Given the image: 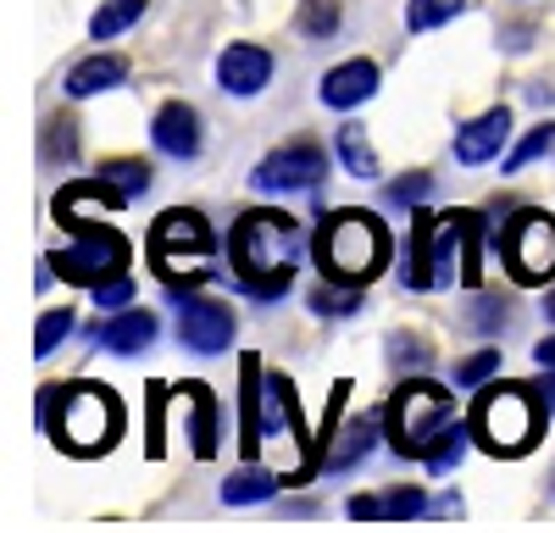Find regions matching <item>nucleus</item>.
Segmentation results:
<instances>
[{"label": "nucleus", "instance_id": "nucleus-23", "mask_svg": "<svg viewBox=\"0 0 555 533\" xmlns=\"http://www.w3.org/2000/svg\"><path fill=\"white\" fill-rule=\"evenodd\" d=\"M145 17V0H101L95 17H89V39H117Z\"/></svg>", "mask_w": 555, "mask_h": 533}, {"label": "nucleus", "instance_id": "nucleus-29", "mask_svg": "<svg viewBox=\"0 0 555 533\" xmlns=\"http://www.w3.org/2000/svg\"><path fill=\"white\" fill-rule=\"evenodd\" d=\"M39 151H44V161H73L78 156V122L73 117H51V122H44Z\"/></svg>", "mask_w": 555, "mask_h": 533}, {"label": "nucleus", "instance_id": "nucleus-27", "mask_svg": "<svg viewBox=\"0 0 555 533\" xmlns=\"http://www.w3.org/2000/svg\"><path fill=\"white\" fill-rule=\"evenodd\" d=\"M295 28H300L306 39H334V34H339V0H300Z\"/></svg>", "mask_w": 555, "mask_h": 533}, {"label": "nucleus", "instance_id": "nucleus-2", "mask_svg": "<svg viewBox=\"0 0 555 533\" xmlns=\"http://www.w3.org/2000/svg\"><path fill=\"white\" fill-rule=\"evenodd\" d=\"M317 266H322V278L366 289L373 278H384V266H389V229L373 211H356V206L334 211L317 229Z\"/></svg>", "mask_w": 555, "mask_h": 533}, {"label": "nucleus", "instance_id": "nucleus-22", "mask_svg": "<svg viewBox=\"0 0 555 533\" xmlns=\"http://www.w3.org/2000/svg\"><path fill=\"white\" fill-rule=\"evenodd\" d=\"M339 161L350 178H378V151H373L361 122H339Z\"/></svg>", "mask_w": 555, "mask_h": 533}, {"label": "nucleus", "instance_id": "nucleus-38", "mask_svg": "<svg viewBox=\"0 0 555 533\" xmlns=\"http://www.w3.org/2000/svg\"><path fill=\"white\" fill-rule=\"evenodd\" d=\"M389 344H395V350H389V355H395V367H423V362H428V350L416 344V339H400V334H395Z\"/></svg>", "mask_w": 555, "mask_h": 533}, {"label": "nucleus", "instance_id": "nucleus-18", "mask_svg": "<svg viewBox=\"0 0 555 533\" xmlns=\"http://www.w3.org/2000/svg\"><path fill=\"white\" fill-rule=\"evenodd\" d=\"M128 78V62L117 56V51H95V56H83V62H73V73H67V95L73 101H89V95H106V89H117Z\"/></svg>", "mask_w": 555, "mask_h": 533}, {"label": "nucleus", "instance_id": "nucleus-12", "mask_svg": "<svg viewBox=\"0 0 555 533\" xmlns=\"http://www.w3.org/2000/svg\"><path fill=\"white\" fill-rule=\"evenodd\" d=\"M272 51L267 44H228V51L217 56V89L222 95H261V89L272 83Z\"/></svg>", "mask_w": 555, "mask_h": 533}, {"label": "nucleus", "instance_id": "nucleus-5", "mask_svg": "<svg viewBox=\"0 0 555 533\" xmlns=\"http://www.w3.org/2000/svg\"><path fill=\"white\" fill-rule=\"evenodd\" d=\"M261 451L272 456L278 472H284V483H306L322 467L317 444H311V428L300 417V394L284 373L261 378Z\"/></svg>", "mask_w": 555, "mask_h": 533}, {"label": "nucleus", "instance_id": "nucleus-19", "mask_svg": "<svg viewBox=\"0 0 555 533\" xmlns=\"http://www.w3.org/2000/svg\"><path fill=\"white\" fill-rule=\"evenodd\" d=\"M378 428H384V417H373V412H361V417H350L345 422V433L322 451V472H350L366 451L378 444Z\"/></svg>", "mask_w": 555, "mask_h": 533}, {"label": "nucleus", "instance_id": "nucleus-40", "mask_svg": "<svg viewBox=\"0 0 555 533\" xmlns=\"http://www.w3.org/2000/svg\"><path fill=\"white\" fill-rule=\"evenodd\" d=\"M533 362H539V373H555V334L533 344Z\"/></svg>", "mask_w": 555, "mask_h": 533}, {"label": "nucleus", "instance_id": "nucleus-26", "mask_svg": "<svg viewBox=\"0 0 555 533\" xmlns=\"http://www.w3.org/2000/svg\"><path fill=\"white\" fill-rule=\"evenodd\" d=\"M356 306H361V289H356V284L322 278V284L311 289V311H317V317H350Z\"/></svg>", "mask_w": 555, "mask_h": 533}, {"label": "nucleus", "instance_id": "nucleus-8", "mask_svg": "<svg viewBox=\"0 0 555 533\" xmlns=\"http://www.w3.org/2000/svg\"><path fill=\"white\" fill-rule=\"evenodd\" d=\"M151 256H156V273L167 284H178L183 273H206V266H190L201 256H211V222L195 206H172L156 217L151 229Z\"/></svg>", "mask_w": 555, "mask_h": 533}, {"label": "nucleus", "instance_id": "nucleus-9", "mask_svg": "<svg viewBox=\"0 0 555 533\" xmlns=\"http://www.w3.org/2000/svg\"><path fill=\"white\" fill-rule=\"evenodd\" d=\"M322 178H328V151L317 140H289L256 161L250 184L261 195H300V190H322Z\"/></svg>", "mask_w": 555, "mask_h": 533}, {"label": "nucleus", "instance_id": "nucleus-17", "mask_svg": "<svg viewBox=\"0 0 555 533\" xmlns=\"http://www.w3.org/2000/svg\"><path fill=\"white\" fill-rule=\"evenodd\" d=\"M434 239H439V217L411 206V239H405V261H400V284L405 289H434Z\"/></svg>", "mask_w": 555, "mask_h": 533}, {"label": "nucleus", "instance_id": "nucleus-34", "mask_svg": "<svg viewBox=\"0 0 555 533\" xmlns=\"http://www.w3.org/2000/svg\"><path fill=\"white\" fill-rule=\"evenodd\" d=\"M434 195V178L428 172H405V178H395V184H389V200L395 206H423Z\"/></svg>", "mask_w": 555, "mask_h": 533}, {"label": "nucleus", "instance_id": "nucleus-1", "mask_svg": "<svg viewBox=\"0 0 555 533\" xmlns=\"http://www.w3.org/2000/svg\"><path fill=\"white\" fill-rule=\"evenodd\" d=\"M39 428L67 456H106L122 439V400L112 384L73 378L39 389Z\"/></svg>", "mask_w": 555, "mask_h": 533}, {"label": "nucleus", "instance_id": "nucleus-28", "mask_svg": "<svg viewBox=\"0 0 555 533\" xmlns=\"http://www.w3.org/2000/svg\"><path fill=\"white\" fill-rule=\"evenodd\" d=\"M467 444H473V428H467V422H455V428H450V433H444V439L434 444V456H428L423 467H428L434 478L455 472V467H461V456H467Z\"/></svg>", "mask_w": 555, "mask_h": 533}, {"label": "nucleus", "instance_id": "nucleus-25", "mask_svg": "<svg viewBox=\"0 0 555 533\" xmlns=\"http://www.w3.org/2000/svg\"><path fill=\"white\" fill-rule=\"evenodd\" d=\"M461 12H467V0H411V6H405V28L411 34H434V28L455 23Z\"/></svg>", "mask_w": 555, "mask_h": 533}, {"label": "nucleus", "instance_id": "nucleus-4", "mask_svg": "<svg viewBox=\"0 0 555 533\" xmlns=\"http://www.w3.org/2000/svg\"><path fill=\"white\" fill-rule=\"evenodd\" d=\"M455 394L428 384V378H405L395 394H389V406H384V428H389V451L400 461H428L434 456V444L455 428Z\"/></svg>", "mask_w": 555, "mask_h": 533}, {"label": "nucleus", "instance_id": "nucleus-36", "mask_svg": "<svg viewBox=\"0 0 555 533\" xmlns=\"http://www.w3.org/2000/svg\"><path fill=\"white\" fill-rule=\"evenodd\" d=\"M467 323L478 328V334H494V328H505V300H494V295H483L473 311H467Z\"/></svg>", "mask_w": 555, "mask_h": 533}, {"label": "nucleus", "instance_id": "nucleus-16", "mask_svg": "<svg viewBox=\"0 0 555 533\" xmlns=\"http://www.w3.org/2000/svg\"><path fill=\"white\" fill-rule=\"evenodd\" d=\"M156 334H162V323H156V311H145V306H122V311H112L106 323H95V344L112 350V355L145 350V344H156Z\"/></svg>", "mask_w": 555, "mask_h": 533}, {"label": "nucleus", "instance_id": "nucleus-41", "mask_svg": "<svg viewBox=\"0 0 555 533\" xmlns=\"http://www.w3.org/2000/svg\"><path fill=\"white\" fill-rule=\"evenodd\" d=\"M544 317H550V323H555V289H550V295H544Z\"/></svg>", "mask_w": 555, "mask_h": 533}, {"label": "nucleus", "instance_id": "nucleus-21", "mask_svg": "<svg viewBox=\"0 0 555 533\" xmlns=\"http://www.w3.org/2000/svg\"><path fill=\"white\" fill-rule=\"evenodd\" d=\"M178 394H183V406H190V417H195V428H190L195 456L211 461V456H217V394H211L206 384H183Z\"/></svg>", "mask_w": 555, "mask_h": 533}, {"label": "nucleus", "instance_id": "nucleus-11", "mask_svg": "<svg viewBox=\"0 0 555 533\" xmlns=\"http://www.w3.org/2000/svg\"><path fill=\"white\" fill-rule=\"evenodd\" d=\"M240 323H234V311H228L222 300L211 295H178V339L183 350H195V355H222L228 344H234Z\"/></svg>", "mask_w": 555, "mask_h": 533}, {"label": "nucleus", "instance_id": "nucleus-14", "mask_svg": "<svg viewBox=\"0 0 555 533\" xmlns=\"http://www.w3.org/2000/svg\"><path fill=\"white\" fill-rule=\"evenodd\" d=\"M373 95H378V62H366V56H350V62L328 67L322 83H317V101L334 106V112H356L361 101H373Z\"/></svg>", "mask_w": 555, "mask_h": 533}, {"label": "nucleus", "instance_id": "nucleus-37", "mask_svg": "<svg viewBox=\"0 0 555 533\" xmlns=\"http://www.w3.org/2000/svg\"><path fill=\"white\" fill-rule=\"evenodd\" d=\"M128 300H133V278H128V273H117V278L95 284V306H106V311H122Z\"/></svg>", "mask_w": 555, "mask_h": 533}, {"label": "nucleus", "instance_id": "nucleus-10", "mask_svg": "<svg viewBox=\"0 0 555 533\" xmlns=\"http://www.w3.org/2000/svg\"><path fill=\"white\" fill-rule=\"evenodd\" d=\"M505 261L517 284H544L555 273V217L550 211H517L505 229Z\"/></svg>", "mask_w": 555, "mask_h": 533}, {"label": "nucleus", "instance_id": "nucleus-32", "mask_svg": "<svg viewBox=\"0 0 555 533\" xmlns=\"http://www.w3.org/2000/svg\"><path fill=\"white\" fill-rule=\"evenodd\" d=\"M550 145H555V122H539V128L528 133V140H517V145H512V156H505V172H522V167H528L533 156H544Z\"/></svg>", "mask_w": 555, "mask_h": 533}, {"label": "nucleus", "instance_id": "nucleus-30", "mask_svg": "<svg viewBox=\"0 0 555 533\" xmlns=\"http://www.w3.org/2000/svg\"><path fill=\"white\" fill-rule=\"evenodd\" d=\"M67 334H73V311H67V306L44 311V317H39V328H34V355H51V350H56Z\"/></svg>", "mask_w": 555, "mask_h": 533}, {"label": "nucleus", "instance_id": "nucleus-35", "mask_svg": "<svg viewBox=\"0 0 555 533\" xmlns=\"http://www.w3.org/2000/svg\"><path fill=\"white\" fill-rule=\"evenodd\" d=\"M289 284H295V273H261V278H240V289H245L250 300H284V295H289Z\"/></svg>", "mask_w": 555, "mask_h": 533}, {"label": "nucleus", "instance_id": "nucleus-39", "mask_svg": "<svg viewBox=\"0 0 555 533\" xmlns=\"http://www.w3.org/2000/svg\"><path fill=\"white\" fill-rule=\"evenodd\" d=\"M350 517H356V522H366V517H384V500H373V495H356V500H350Z\"/></svg>", "mask_w": 555, "mask_h": 533}, {"label": "nucleus", "instance_id": "nucleus-13", "mask_svg": "<svg viewBox=\"0 0 555 533\" xmlns=\"http://www.w3.org/2000/svg\"><path fill=\"white\" fill-rule=\"evenodd\" d=\"M505 145H512V112H505V106H489V112H478L473 122L455 128V161H461V167H483V161H494Z\"/></svg>", "mask_w": 555, "mask_h": 533}, {"label": "nucleus", "instance_id": "nucleus-20", "mask_svg": "<svg viewBox=\"0 0 555 533\" xmlns=\"http://www.w3.org/2000/svg\"><path fill=\"white\" fill-rule=\"evenodd\" d=\"M278 489H284V472L278 467H240L222 478V506H256V500H272Z\"/></svg>", "mask_w": 555, "mask_h": 533}, {"label": "nucleus", "instance_id": "nucleus-33", "mask_svg": "<svg viewBox=\"0 0 555 533\" xmlns=\"http://www.w3.org/2000/svg\"><path fill=\"white\" fill-rule=\"evenodd\" d=\"M494 373H500V350H473L467 362H455V389H478Z\"/></svg>", "mask_w": 555, "mask_h": 533}, {"label": "nucleus", "instance_id": "nucleus-15", "mask_svg": "<svg viewBox=\"0 0 555 533\" xmlns=\"http://www.w3.org/2000/svg\"><path fill=\"white\" fill-rule=\"evenodd\" d=\"M151 140H156V151L172 156V161H195L201 145H206L201 112H195L190 101H167V106L156 112V122H151Z\"/></svg>", "mask_w": 555, "mask_h": 533}, {"label": "nucleus", "instance_id": "nucleus-6", "mask_svg": "<svg viewBox=\"0 0 555 533\" xmlns=\"http://www.w3.org/2000/svg\"><path fill=\"white\" fill-rule=\"evenodd\" d=\"M306 256V234L289 211H245L228 234V261H234V278H261V273H295Z\"/></svg>", "mask_w": 555, "mask_h": 533}, {"label": "nucleus", "instance_id": "nucleus-3", "mask_svg": "<svg viewBox=\"0 0 555 533\" xmlns=\"http://www.w3.org/2000/svg\"><path fill=\"white\" fill-rule=\"evenodd\" d=\"M544 422H550V406H539V389H528V384H489L478 394L473 417H467L473 439L483 444L489 456H500V461L528 456L539 444Z\"/></svg>", "mask_w": 555, "mask_h": 533}, {"label": "nucleus", "instance_id": "nucleus-31", "mask_svg": "<svg viewBox=\"0 0 555 533\" xmlns=\"http://www.w3.org/2000/svg\"><path fill=\"white\" fill-rule=\"evenodd\" d=\"M428 511V495L416 483H395L389 495H384V517H395V522H411V517H423Z\"/></svg>", "mask_w": 555, "mask_h": 533}, {"label": "nucleus", "instance_id": "nucleus-7", "mask_svg": "<svg viewBox=\"0 0 555 533\" xmlns=\"http://www.w3.org/2000/svg\"><path fill=\"white\" fill-rule=\"evenodd\" d=\"M67 234H73V245L51 256L56 278H67L78 289H95V284L128 273V239L106 217H78V222H67Z\"/></svg>", "mask_w": 555, "mask_h": 533}, {"label": "nucleus", "instance_id": "nucleus-24", "mask_svg": "<svg viewBox=\"0 0 555 533\" xmlns=\"http://www.w3.org/2000/svg\"><path fill=\"white\" fill-rule=\"evenodd\" d=\"M101 178L122 195V200H139L151 190V167L139 161V156H112V161H101Z\"/></svg>", "mask_w": 555, "mask_h": 533}]
</instances>
